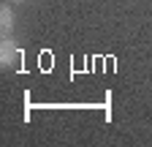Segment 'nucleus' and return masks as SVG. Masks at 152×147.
I'll return each mask as SVG.
<instances>
[{"label":"nucleus","instance_id":"1","mask_svg":"<svg viewBox=\"0 0 152 147\" xmlns=\"http://www.w3.org/2000/svg\"><path fill=\"white\" fill-rule=\"evenodd\" d=\"M16 60H19V46L11 41V35L6 33L3 44H0V63H3V65H16Z\"/></svg>","mask_w":152,"mask_h":147},{"label":"nucleus","instance_id":"2","mask_svg":"<svg viewBox=\"0 0 152 147\" xmlns=\"http://www.w3.org/2000/svg\"><path fill=\"white\" fill-rule=\"evenodd\" d=\"M0 25H3V33H11V27H14V14L6 6H3V11H0Z\"/></svg>","mask_w":152,"mask_h":147},{"label":"nucleus","instance_id":"3","mask_svg":"<svg viewBox=\"0 0 152 147\" xmlns=\"http://www.w3.org/2000/svg\"><path fill=\"white\" fill-rule=\"evenodd\" d=\"M14 3H19V0H14Z\"/></svg>","mask_w":152,"mask_h":147}]
</instances>
